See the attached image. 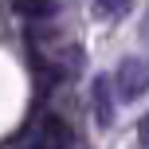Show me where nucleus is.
Wrapping results in <instances>:
<instances>
[{
    "label": "nucleus",
    "instance_id": "f257e3e1",
    "mask_svg": "<svg viewBox=\"0 0 149 149\" xmlns=\"http://www.w3.org/2000/svg\"><path fill=\"white\" fill-rule=\"evenodd\" d=\"M114 102H134V98H145L149 94V63L145 59H126L114 74Z\"/></svg>",
    "mask_w": 149,
    "mask_h": 149
},
{
    "label": "nucleus",
    "instance_id": "39448f33",
    "mask_svg": "<svg viewBox=\"0 0 149 149\" xmlns=\"http://www.w3.org/2000/svg\"><path fill=\"white\" fill-rule=\"evenodd\" d=\"M98 12L110 16V20H118V16L130 12V0H98Z\"/></svg>",
    "mask_w": 149,
    "mask_h": 149
},
{
    "label": "nucleus",
    "instance_id": "f03ea898",
    "mask_svg": "<svg viewBox=\"0 0 149 149\" xmlns=\"http://www.w3.org/2000/svg\"><path fill=\"white\" fill-rule=\"evenodd\" d=\"M90 98H94V122L98 126H114V86L106 74H98L94 82H90Z\"/></svg>",
    "mask_w": 149,
    "mask_h": 149
},
{
    "label": "nucleus",
    "instance_id": "423d86ee",
    "mask_svg": "<svg viewBox=\"0 0 149 149\" xmlns=\"http://www.w3.org/2000/svg\"><path fill=\"white\" fill-rule=\"evenodd\" d=\"M137 149H149V114L137 122Z\"/></svg>",
    "mask_w": 149,
    "mask_h": 149
},
{
    "label": "nucleus",
    "instance_id": "20e7f679",
    "mask_svg": "<svg viewBox=\"0 0 149 149\" xmlns=\"http://www.w3.org/2000/svg\"><path fill=\"white\" fill-rule=\"evenodd\" d=\"M12 12L20 16V20H28V24H47V20L59 16V4H55V0H16Z\"/></svg>",
    "mask_w": 149,
    "mask_h": 149
},
{
    "label": "nucleus",
    "instance_id": "7ed1b4c3",
    "mask_svg": "<svg viewBox=\"0 0 149 149\" xmlns=\"http://www.w3.org/2000/svg\"><path fill=\"white\" fill-rule=\"evenodd\" d=\"M39 145H43V149H71V145H74L71 126L59 118V114H47V118H43V130H39Z\"/></svg>",
    "mask_w": 149,
    "mask_h": 149
}]
</instances>
